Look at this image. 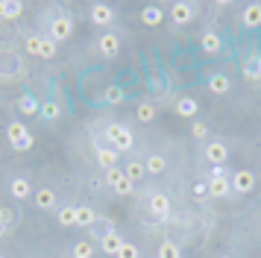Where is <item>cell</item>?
<instances>
[{
	"label": "cell",
	"mask_w": 261,
	"mask_h": 258,
	"mask_svg": "<svg viewBox=\"0 0 261 258\" xmlns=\"http://www.w3.org/2000/svg\"><path fill=\"white\" fill-rule=\"evenodd\" d=\"M106 141H109V147H115L118 152H129L132 150V144H135V135H132V129L126 126V123H118V120H112L106 126Z\"/></svg>",
	"instance_id": "obj_1"
},
{
	"label": "cell",
	"mask_w": 261,
	"mask_h": 258,
	"mask_svg": "<svg viewBox=\"0 0 261 258\" xmlns=\"http://www.w3.org/2000/svg\"><path fill=\"white\" fill-rule=\"evenodd\" d=\"M6 138H9V144H12L18 152H27L33 144H36V138H33V132L21 123V120H12L9 126H6Z\"/></svg>",
	"instance_id": "obj_2"
},
{
	"label": "cell",
	"mask_w": 261,
	"mask_h": 258,
	"mask_svg": "<svg viewBox=\"0 0 261 258\" xmlns=\"http://www.w3.org/2000/svg\"><path fill=\"white\" fill-rule=\"evenodd\" d=\"M73 35V21L71 15H56L53 21H50V38L59 44V41H68Z\"/></svg>",
	"instance_id": "obj_3"
},
{
	"label": "cell",
	"mask_w": 261,
	"mask_h": 258,
	"mask_svg": "<svg viewBox=\"0 0 261 258\" xmlns=\"http://www.w3.org/2000/svg\"><path fill=\"white\" fill-rule=\"evenodd\" d=\"M94 150H97V164L103 167V170H112L115 164H118V156L120 152L115 147H109L103 138H94Z\"/></svg>",
	"instance_id": "obj_4"
},
{
	"label": "cell",
	"mask_w": 261,
	"mask_h": 258,
	"mask_svg": "<svg viewBox=\"0 0 261 258\" xmlns=\"http://www.w3.org/2000/svg\"><path fill=\"white\" fill-rule=\"evenodd\" d=\"M106 179H109V185H112V191L115 194H120V197H126V194H132V182L126 179V173L120 170V167H112V170H106Z\"/></svg>",
	"instance_id": "obj_5"
},
{
	"label": "cell",
	"mask_w": 261,
	"mask_h": 258,
	"mask_svg": "<svg viewBox=\"0 0 261 258\" xmlns=\"http://www.w3.org/2000/svg\"><path fill=\"white\" fill-rule=\"evenodd\" d=\"M88 18H91V23H94V27H109V23L115 21V9H112L109 3H91Z\"/></svg>",
	"instance_id": "obj_6"
},
{
	"label": "cell",
	"mask_w": 261,
	"mask_h": 258,
	"mask_svg": "<svg viewBox=\"0 0 261 258\" xmlns=\"http://www.w3.org/2000/svg\"><path fill=\"white\" fill-rule=\"evenodd\" d=\"M229 185H232L235 194H249L255 188V176L249 173V170H235V173L229 176Z\"/></svg>",
	"instance_id": "obj_7"
},
{
	"label": "cell",
	"mask_w": 261,
	"mask_h": 258,
	"mask_svg": "<svg viewBox=\"0 0 261 258\" xmlns=\"http://www.w3.org/2000/svg\"><path fill=\"white\" fill-rule=\"evenodd\" d=\"M97 50H100V56L115 59L120 53V38L115 33H103L100 38H97Z\"/></svg>",
	"instance_id": "obj_8"
},
{
	"label": "cell",
	"mask_w": 261,
	"mask_h": 258,
	"mask_svg": "<svg viewBox=\"0 0 261 258\" xmlns=\"http://www.w3.org/2000/svg\"><path fill=\"white\" fill-rule=\"evenodd\" d=\"M170 18H173V23H176V27H185V23L194 21V6H191V3H185V0H176V3L170 6Z\"/></svg>",
	"instance_id": "obj_9"
},
{
	"label": "cell",
	"mask_w": 261,
	"mask_h": 258,
	"mask_svg": "<svg viewBox=\"0 0 261 258\" xmlns=\"http://www.w3.org/2000/svg\"><path fill=\"white\" fill-rule=\"evenodd\" d=\"M21 70H24V62L18 53H6L0 59V76H18Z\"/></svg>",
	"instance_id": "obj_10"
},
{
	"label": "cell",
	"mask_w": 261,
	"mask_h": 258,
	"mask_svg": "<svg viewBox=\"0 0 261 258\" xmlns=\"http://www.w3.org/2000/svg\"><path fill=\"white\" fill-rule=\"evenodd\" d=\"M9 194H12L15 199H30L36 191H33V185H30V179H24V176H15L12 182H9Z\"/></svg>",
	"instance_id": "obj_11"
},
{
	"label": "cell",
	"mask_w": 261,
	"mask_h": 258,
	"mask_svg": "<svg viewBox=\"0 0 261 258\" xmlns=\"http://www.w3.org/2000/svg\"><path fill=\"white\" fill-rule=\"evenodd\" d=\"M205 159L212 164H226V159H229V147H226L223 141H212L208 147H205Z\"/></svg>",
	"instance_id": "obj_12"
},
{
	"label": "cell",
	"mask_w": 261,
	"mask_h": 258,
	"mask_svg": "<svg viewBox=\"0 0 261 258\" xmlns=\"http://www.w3.org/2000/svg\"><path fill=\"white\" fill-rule=\"evenodd\" d=\"M120 246H123V238H120V235L115 232V229H109V232L103 235V238H100V249H103L106 255H118Z\"/></svg>",
	"instance_id": "obj_13"
},
{
	"label": "cell",
	"mask_w": 261,
	"mask_h": 258,
	"mask_svg": "<svg viewBox=\"0 0 261 258\" xmlns=\"http://www.w3.org/2000/svg\"><path fill=\"white\" fill-rule=\"evenodd\" d=\"M141 21L147 23V27H159V23L165 21V9H162L159 3H147L141 9Z\"/></svg>",
	"instance_id": "obj_14"
},
{
	"label": "cell",
	"mask_w": 261,
	"mask_h": 258,
	"mask_svg": "<svg viewBox=\"0 0 261 258\" xmlns=\"http://www.w3.org/2000/svg\"><path fill=\"white\" fill-rule=\"evenodd\" d=\"M150 211H153L159 220H167V217H170V199H167L165 194H153V197H150Z\"/></svg>",
	"instance_id": "obj_15"
},
{
	"label": "cell",
	"mask_w": 261,
	"mask_h": 258,
	"mask_svg": "<svg viewBox=\"0 0 261 258\" xmlns=\"http://www.w3.org/2000/svg\"><path fill=\"white\" fill-rule=\"evenodd\" d=\"M21 12H24V3H21V0H0V18H6V21H18Z\"/></svg>",
	"instance_id": "obj_16"
},
{
	"label": "cell",
	"mask_w": 261,
	"mask_h": 258,
	"mask_svg": "<svg viewBox=\"0 0 261 258\" xmlns=\"http://www.w3.org/2000/svg\"><path fill=\"white\" fill-rule=\"evenodd\" d=\"M33 199H36L38 209H44V211L56 209V191L53 188H38L36 194H33Z\"/></svg>",
	"instance_id": "obj_17"
},
{
	"label": "cell",
	"mask_w": 261,
	"mask_h": 258,
	"mask_svg": "<svg viewBox=\"0 0 261 258\" xmlns=\"http://www.w3.org/2000/svg\"><path fill=\"white\" fill-rule=\"evenodd\" d=\"M241 21H244V27H249V30L261 27V3H249V6H244Z\"/></svg>",
	"instance_id": "obj_18"
},
{
	"label": "cell",
	"mask_w": 261,
	"mask_h": 258,
	"mask_svg": "<svg viewBox=\"0 0 261 258\" xmlns=\"http://www.w3.org/2000/svg\"><path fill=\"white\" fill-rule=\"evenodd\" d=\"M200 47H202V53L217 56V53L223 50V41H220V35H217V33H205V35L200 38Z\"/></svg>",
	"instance_id": "obj_19"
},
{
	"label": "cell",
	"mask_w": 261,
	"mask_h": 258,
	"mask_svg": "<svg viewBox=\"0 0 261 258\" xmlns=\"http://www.w3.org/2000/svg\"><path fill=\"white\" fill-rule=\"evenodd\" d=\"M208 194L217 199H223L232 194V185H229V176H220V179H208Z\"/></svg>",
	"instance_id": "obj_20"
},
{
	"label": "cell",
	"mask_w": 261,
	"mask_h": 258,
	"mask_svg": "<svg viewBox=\"0 0 261 258\" xmlns=\"http://www.w3.org/2000/svg\"><path fill=\"white\" fill-rule=\"evenodd\" d=\"M229 88H232V80L226 73H212L208 76V91L212 94H229Z\"/></svg>",
	"instance_id": "obj_21"
},
{
	"label": "cell",
	"mask_w": 261,
	"mask_h": 258,
	"mask_svg": "<svg viewBox=\"0 0 261 258\" xmlns=\"http://www.w3.org/2000/svg\"><path fill=\"white\" fill-rule=\"evenodd\" d=\"M144 170H147V173H153V176L165 173V170H167V159H165V156H159V152H153V156H147Z\"/></svg>",
	"instance_id": "obj_22"
},
{
	"label": "cell",
	"mask_w": 261,
	"mask_h": 258,
	"mask_svg": "<svg viewBox=\"0 0 261 258\" xmlns=\"http://www.w3.org/2000/svg\"><path fill=\"white\" fill-rule=\"evenodd\" d=\"M15 223H18V211H15L12 205H3V209H0V226H3V232L9 235L15 229Z\"/></svg>",
	"instance_id": "obj_23"
},
{
	"label": "cell",
	"mask_w": 261,
	"mask_h": 258,
	"mask_svg": "<svg viewBox=\"0 0 261 258\" xmlns=\"http://www.w3.org/2000/svg\"><path fill=\"white\" fill-rule=\"evenodd\" d=\"M241 70H244L247 80H261V56H249L247 62L241 65Z\"/></svg>",
	"instance_id": "obj_24"
},
{
	"label": "cell",
	"mask_w": 261,
	"mask_h": 258,
	"mask_svg": "<svg viewBox=\"0 0 261 258\" xmlns=\"http://www.w3.org/2000/svg\"><path fill=\"white\" fill-rule=\"evenodd\" d=\"M97 214L91 205H76V226H94Z\"/></svg>",
	"instance_id": "obj_25"
},
{
	"label": "cell",
	"mask_w": 261,
	"mask_h": 258,
	"mask_svg": "<svg viewBox=\"0 0 261 258\" xmlns=\"http://www.w3.org/2000/svg\"><path fill=\"white\" fill-rule=\"evenodd\" d=\"M123 173H126V179H129L132 185H135L138 179H144V173H147V170H144V162H138V159H132V162L126 164V167H123Z\"/></svg>",
	"instance_id": "obj_26"
},
{
	"label": "cell",
	"mask_w": 261,
	"mask_h": 258,
	"mask_svg": "<svg viewBox=\"0 0 261 258\" xmlns=\"http://www.w3.org/2000/svg\"><path fill=\"white\" fill-rule=\"evenodd\" d=\"M38 115L44 117V120H50V123H53V120H59V117H62V106H59V103H53V100H47V103H41Z\"/></svg>",
	"instance_id": "obj_27"
},
{
	"label": "cell",
	"mask_w": 261,
	"mask_h": 258,
	"mask_svg": "<svg viewBox=\"0 0 261 258\" xmlns=\"http://www.w3.org/2000/svg\"><path fill=\"white\" fill-rule=\"evenodd\" d=\"M56 220L59 226H76V205H62L56 211Z\"/></svg>",
	"instance_id": "obj_28"
},
{
	"label": "cell",
	"mask_w": 261,
	"mask_h": 258,
	"mask_svg": "<svg viewBox=\"0 0 261 258\" xmlns=\"http://www.w3.org/2000/svg\"><path fill=\"white\" fill-rule=\"evenodd\" d=\"M18 109H21V115H38V109H41V103H38L33 94H24L21 100H18Z\"/></svg>",
	"instance_id": "obj_29"
},
{
	"label": "cell",
	"mask_w": 261,
	"mask_h": 258,
	"mask_svg": "<svg viewBox=\"0 0 261 258\" xmlns=\"http://www.w3.org/2000/svg\"><path fill=\"white\" fill-rule=\"evenodd\" d=\"M176 112L182 117H194L197 115V100H194V97H179L176 100Z\"/></svg>",
	"instance_id": "obj_30"
},
{
	"label": "cell",
	"mask_w": 261,
	"mask_h": 258,
	"mask_svg": "<svg viewBox=\"0 0 261 258\" xmlns=\"http://www.w3.org/2000/svg\"><path fill=\"white\" fill-rule=\"evenodd\" d=\"M155 258H182V249L173 241H165V244L155 249Z\"/></svg>",
	"instance_id": "obj_31"
},
{
	"label": "cell",
	"mask_w": 261,
	"mask_h": 258,
	"mask_svg": "<svg viewBox=\"0 0 261 258\" xmlns=\"http://www.w3.org/2000/svg\"><path fill=\"white\" fill-rule=\"evenodd\" d=\"M103 100H106L109 106H118V103H123V100H126V94H123V88H120V85H109L106 94H103Z\"/></svg>",
	"instance_id": "obj_32"
},
{
	"label": "cell",
	"mask_w": 261,
	"mask_h": 258,
	"mask_svg": "<svg viewBox=\"0 0 261 258\" xmlns=\"http://www.w3.org/2000/svg\"><path fill=\"white\" fill-rule=\"evenodd\" d=\"M135 115H138V120H141V123H153V120H155V106L153 103H138Z\"/></svg>",
	"instance_id": "obj_33"
},
{
	"label": "cell",
	"mask_w": 261,
	"mask_h": 258,
	"mask_svg": "<svg viewBox=\"0 0 261 258\" xmlns=\"http://www.w3.org/2000/svg\"><path fill=\"white\" fill-rule=\"evenodd\" d=\"M56 47H59V44H56L50 35H47V38H41V47H38V59H53V56H56Z\"/></svg>",
	"instance_id": "obj_34"
},
{
	"label": "cell",
	"mask_w": 261,
	"mask_h": 258,
	"mask_svg": "<svg viewBox=\"0 0 261 258\" xmlns=\"http://www.w3.org/2000/svg\"><path fill=\"white\" fill-rule=\"evenodd\" d=\"M71 255L73 258H91V255H94V246L88 244V241H76L73 249H71Z\"/></svg>",
	"instance_id": "obj_35"
},
{
	"label": "cell",
	"mask_w": 261,
	"mask_h": 258,
	"mask_svg": "<svg viewBox=\"0 0 261 258\" xmlns=\"http://www.w3.org/2000/svg\"><path fill=\"white\" fill-rule=\"evenodd\" d=\"M27 53L30 56H38V47H41V35H27Z\"/></svg>",
	"instance_id": "obj_36"
},
{
	"label": "cell",
	"mask_w": 261,
	"mask_h": 258,
	"mask_svg": "<svg viewBox=\"0 0 261 258\" xmlns=\"http://www.w3.org/2000/svg\"><path fill=\"white\" fill-rule=\"evenodd\" d=\"M115 258H138V246H135V244H126V241H123V246L118 249V255H115Z\"/></svg>",
	"instance_id": "obj_37"
},
{
	"label": "cell",
	"mask_w": 261,
	"mask_h": 258,
	"mask_svg": "<svg viewBox=\"0 0 261 258\" xmlns=\"http://www.w3.org/2000/svg\"><path fill=\"white\" fill-rule=\"evenodd\" d=\"M191 135H194V138H197V141H202V138H205V135H208V126H205V123H200V120H197V123L191 126Z\"/></svg>",
	"instance_id": "obj_38"
},
{
	"label": "cell",
	"mask_w": 261,
	"mask_h": 258,
	"mask_svg": "<svg viewBox=\"0 0 261 258\" xmlns=\"http://www.w3.org/2000/svg\"><path fill=\"white\" fill-rule=\"evenodd\" d=\"M191 194H194V197H205V194H208V182H194V185H191Z\"/></svg>",
	"instance_id": "obj_39"
},
{
	"label": "cell",
	"mask_w": 261,
	"mask_h": 258,
	"mask_svg": "<svg viewBox=\"0 0 261 258\" xmlns=\"http://www.w3.org/2000/svg\"><path fill=\"white\" fill-rule=\"evenodd\" d=\"M220 176H226V167H223V164H214V167H212V176H208V179H220Z\"/></svg>",
	"instance_id": "obj_40"
},
{
	"label": "cell",
	"mask_w": 261,
	"mask_h": 258,
	"mask_svg": "<svg viewBox=\"0 0 261 258\" xmlns=\"http://www.w3.org/2000/svg\"><path fill=\"white\" fill-rule=\"evenodd\" d=\"M3 235H6V232H3V226H0V238H3Z\"/></svg>",
	"instance_id": "obj_41"
},
{
	"label": "cell",
	"mask_w": 261,
	"mask_h": 258,
	"mask_svg": "<svg viewBox=\"0 0 261 258\" xmlns=\"http://www.w3.org/2000/svg\"><path fill=\"white\" fill-rule=\"evenodd\" d=\"M220 258H232V255H220Z\"/></svg>",
	"instance_id": "obj_42"
},
{
	"label": "cell",
	"mask_w": 261,
	"mask_h": 258,
	"mask_svg": "<svg viewBox=\"0 0 261 258\" xmlns=\"http://www.w3.org/2000/svg\"><path fill=\"white\" fill-rule=\"evenodd\" d=\"M0 156H3V147H0Z\"/></svg>",
	"instance_id": "obj_43"
},
{
	"label": "cell",
	"mask_w": 261,
	"mask_h": 258,
	"mask_svg": "<svg viewBox=\"0 0 261 258\" xmlns=\"http://www.w3.org/2000/svg\"><path fill=\"white\" fill-rule=\"evenodd\" d=\"M0 258H9V255H0Z\"/></svg>",
	"instance_id": "obj_44"
}]
</instances>
